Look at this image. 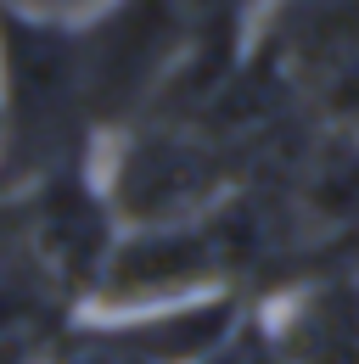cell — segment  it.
<instances>
[{"label": "cell", "instance_id": "cell-1", "mask_svg": "<svg viewBox=\"0 0 359 364\" xmlns=\"http://www.w3.org/2000/svg\"><path fill=\"white\" fill-rule=\"evenodd\" d=\"M247 50L314 129L359 140V0H264Z\"/></svg>", "mask_w": 359, "mask_h": 364}, {"label": "cell", "instance_id": "cell-2", "mask_svg": "<svg viewBox=\"0 0 359 364\" xmlns=\"http://www.w3.org/2000/svg\"><path fill=\"white\" fill-rule=\"evenodd\" d=\"M286 364H359V280H320L259 309Z\"/></svg>", "mask_w": 359, "mask_h": 364}, {"label": "cell", "instance_id": "cell-3", "mask_svg": "<svg viewBox=\"0 0 359 364\" xmlns=\"http://www.w3.org/2000/svg\"><path fill=\"white\" fill-rule=\"evenodd\" d=\"M197 364H286V353L275 348L264 314H259V309H241V319H236Z\"/></svg>", "mask_w": 359, "mask_h": 364}, {"label": "cell", "instance_id": "cell-4", "mask_svg": "<svg viewBox=\"0 0 359 364\" xmlns=\"http://www.w3.org/2000/svg\"><path fill=\"white\" fill-rule=\"evenodd\" d=\"M118 0H0L6 17H23V23H51V28H85L101 11H113Z\"/></svg>", "mask_w": 359, "mask_h": 364}]
</instances>
